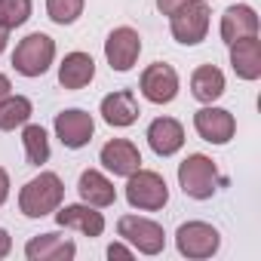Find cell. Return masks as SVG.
<instances>
[{
	"instance_id": "obj_21",
	"label": "cell",
	"mask_w": 261,
	"mask_h": 261,
	"mask_svg": "<svg viewBox=\"0 0 261 261\" xmlns=\"http://www.w3.org/2000/svg\"><path fill=\"white\" fill-rule=\"evenodd\" d=\"M191 92H194L197 101L212 105V101L221 98V92H224V74H221L215 65H200V68L191 74Z\"/></svg>"
},
{
	"instance_id": "obj_15",
	"label": "cell",
	"mask_w": 261,
	"mask_h": 261,
	"mask_svg": "<svg viewBox=\"0 0 261 261\" xmlns=\"http://www.w3.org/2000/svg\"><path fill=\"white\" fill-rule=\"evenodd\" d=\"M230 65H233L237 77H243V80L261 77V40H258V34L230 43Z\"/></svg>"
},
{
	"instance_id": "obj_4",
	"label": "cell",
	"mask_w": 261,
	"mask_h": 261,
	"mask_svg": "<svg viewBox=\"0 0 261 261\" xmlns=\"http://www.w3.org/2000/svg\"><path fill=\"white\" fill-rule=\"evenodd\" d=\"M172 37L185 46H197L209 31V4L206 0H188L169 16Z\"/></svg>"
},
{
	"instance_id": "obj_31",
	"label": "cell",
	"mask_w": 261,
	"mask_h": 261,
	"mask_svg": "<svg viewBox=\"0 0 261 261\" xmlns=\"http://www.w3.org/2000/svg\"><path fill=\"white\" fill-rule=\"evenodd\" d=\"M4 49H7V28L0 25V53H4Z\"/></svg>"
},
{
	"instance_id": "obj_5",
	"label": "cell",
	"mask_w": 261,
	"mask_h": 261,
	"mask_svg": "<svg viewBox=\"0 0 261 261\" xmlns=\"http://www.w3.org/2000/svg\"><path fill=\"white\" fill-rule=\"evenodd\" d=\"M53 59H56V43H53V37H46V34H28L19 46H16V53H13V68L22 74V77H40V74H46V68L53 65Z\"/></svg>"
},
{
	"instance_id": "obj_27",
	"label": "cell",
	"mask_w": 261,
	"mask_h": 261,
	"mask_svg": "<svg viewBox=\"0 0 261 261\" xmlns=\"http://www.w3.org/2000/svg\"><path fill=\"white\" fill-rule=\"evenodd\" d=\"M108 258H123V261H129V258H133V252H129L126 246H120V243H111V246H108Z\"/></svg>"
},
{
	"instance_id": "obj_29",
	"label": "cell",
	"mask_w": 261,
	"mask_h": 261,
	"mask_svg": "<svg viewBox=\"0 0 261 261\" xmlns=\"http://www.w3.org/2000/svg\"><path fill=\"white\" fill-rule=\"evenodd\" d=\"M7 197H10V178H7L4 169H0V206L7 203Z\"/></svg>"
},
{
	"instance_id": "obj_9",
	"label": "cell",
	"mask_w": 261,
	"mask_h": 261,
	"mask_svg": "<svg viewBox=\"0 0 261 261\" xmlns=\"http://www.w3.org/2000/svg\"><path fill=\"white\" fill-rule=\"evenodd\" d=\"M139 86H142V95H145L148 101H154V105H169V101L178 95V74H175L172 65L157 62V65H151V68H145Z\"/></svg>"
},
{
	"instance_id": "obj_24",
	"label": "cell",
	"mask_w": 261,
	"mask_h": 261,
	"mask_svg": "<svg viewBox=\"0 0 261 261\" xmlns=\"http://www.w3.org/2000/svg\"><path fill=\"white\" fill-rule=\"evenodd\" d=\"M31 16V0H0V25L7 31L25 25Z\"/></svg>"
},
{
	"instance_id": "obj_25",
	"label": "cell",
	"mask_w": 261,
	"mask_h": 261,
	"mask_svg": "<svg viewBox=\"0 0 261 261\" xmlns=\"http://www.w3.org/2000/svg\"><path fill=\"white\" fill-rule=\"evenodd\" d=\"M46 13L56 25H74L83 13V0H46Z\"/></svg>"
},
{
	"instance_id": "obj_30",
	"label": "cell",
	"mask_w": 261,
	"mask_h": 261,
	"mask_svg": "<svg viewBox=\"0 0 261 261\" xmlns=\"http://www.w3.org/2000/svg\"><path fill=\"white\" fill-rule=\"evenodd\" d=\"M10 89H13V86H10V77H7V74H0V101L10 95Z\"/></svg>"
},
{
	"instance_id": "obj_19",
	"label": "cell",
	"mask_w": 261,
	"mask_h": 261,
	"mask_svg": "<svg viewBox=\"0 0 261 261\" xmlns=\"http://www.w3.org/2000/svg\"><path fill=\"white\" fill-rule=\"evenodd\" d=\"M95 77V62L86 53H68L65 62L59 65V83L65 89H83Z\"/></svg>"
},
{
	"instance_id": "obj_6",
	"label": "cell",
	"mask_w": 261,
	"mask_h": 261,
	"mask_svg": "<svg viewBox=\"0 0 261 261\" xmlns=\"http://www.w3.org/2000/svg\"><path fill=\"white\" fill-rule=\"evenodd\" d=\"M175 246L185 258H209L218 252L221 246V237L212 224L206 221H185L178 230H175Z\"/></svg>"
},
{
	"instance_id": "obj_14",
	"label": "cell",
	"mask_w": 261,
	"mask_h": 261,
	"mask_svg": "<svg viewBox=\"0 0 261 261\" xmlns=\"http://www.w3.org/2000/svg\"><path fill=\"white\" fill-rule=\"evenodd\" d=\"M252 34H258V16H255V10L246 7V4L227 7L224 16H221V40L230 46V43H237L243 37H252Z\"/></svg>"
},
{
	"instance_id": "obj_18",
	"label": "cell",
	"mask_w": 261,
	"mask_h": 261,
	"mask_svg": "<svg viewBox=\"0 0 261 261\" xmlns=\"http://www.w3.org/2000/svg\"><path fill=\"white\" fill-rule=\"evenodd\" d=\"M101 117L108 126H133L139 120V101L129 89H120V92H111L101 98Z\"/></svg>"
},
{
	"instance_id": "obj_2",
	"label": "cell",
	"mask_w": 261,
	"mask_h": 261,
	"mask_svg": "<svg viewBox=\"0 0 261 261\" xmlns=\"http://www.w3.org/2000/svg\"><path fill=\"white\" fill-rule=\"evenodd\" d=\"M126 200L133 209H145V212H157L166 206L169 200V188L163 181V175L151 172V169H136L126 181Z\"/></svg>"
},
{
	"instance_id": "obj_1",
	"label": "cell",
	"mask_w": 261,
	"mask_h": 261,
	"mask_svg": "<svg viewBox=\"0 0 261 261\" xmlns=\"http://www.w3.org/2000/svg\"><path fill=\"white\" fill-rule=\"evenodd\" d=\"M62 197H65L62 178H59L56 172H40L37 178H31V181L22 188V194H19V209H22L28 218H43V215H49V212L59 209Z\"/></svg>"
},
{
	"instance_id": "obj_28",
	"label": "cell",
	"mask_w": 261,
	"mask_h": 261,
	"mask_svg": "<svg viewBox=\"0 0 261 261\" xmlns=\"http://www.w3.org/2000/svg\"><path fill=\"white\" fill-rule=\"evenodd\" d=\"M10 249H13V240H10V233H7L4 227H0V258H7Z\"/></svg>"
},
{
	"instance_id": "obj_16",
	"label": "cell",
	"mask_w": 261,
	"mask_h": 261,
	"mask_svg": "<svg viewBox=\"0 0 261 261\" xmlns=\"http://www.w3.org/2000/svg\"><path fill=\"white\" fill-rule=\"evenodd\" d=\"M25 255L31 261H71L77 255V246L68 237L59 233H40L25 246Z\"/></svg>"
},
{
	"instance_id": "obj_8",
	"label": "cell",
	"mask_w": 261,
	"mask_h": 261,
	"mask_svg": "<svg viewBox=\"0 0 261 261\" xmlns=\"http://www.w3.org/2000/svg\"><path fill=\"white\" fill-rule=\"evenodd\" d=\"M139 53H142V37L133 28H114L105 40V56L114 71H129L139 62Z\"/></svg>"
},
{
	"instance_id": "obj_3",
	"label": "cell",
	"mask_w": 261,
	"mask_h": 261,
	"mask_svg": "<svg viewBox=\"0 0 261 261\" xmlns=\"http://www.w3.org/2000/svg\"><path fill=\"white\" fill-rule=\"evenodd\" d=\"M178 185L194 200H209L218 191V169L206 154H191L178 166Z\"/></svg>"
},
{
	"instance_id": "obj_22",
	"label": "cell",
	"mask_w": 261,
	"mask_h": 261,
	"mask_svg": "<svg viewBox=\"0 0 261 261\" xmlns=\"http://www.w3.org/2000/svg\"><path fill=\"white\" fill-rule=\"evenodd\" d=\"M28 117H31V101L25 95H7L0 101V129L4 133H10L16 126H25Z\"/></svg>"
},
{
	"instance_id": "obj_17",
	"label": "cell",
	"mask_w": 261,
	"mask_h": 261,
	"mask_svg": "<svg viewBox=\"0 0 261 261\" xmlns=\"http://www.w3.org/2000/svg\"><path fill=\"white\" fill-rule=\"evenodd\" d=\"M56 221L62 227H77L86 237H101V230H105V215L95 212V206H89V203H77V206L59 209L56 212Z\"/></svg>"
},
{
	"instance_id": "obj_10",
	"label": "cell",
	"mask_w": 261,
	"mask_h": 261,
	"mask_svg": "<svg viewBox=\"0 0 261 261\" xmlns=\"http://www.w3.org/2000/svg\"><path fill=\"white\" fill-rule=\"evenodd\" d=\"M92 133H95V123H92V117H89L86 111H80V108L62 111V114L56 117V136H59L62 145L71 148V151L89 145V142H92Z\"/></svg>"
},
{
	"instance_id": "obj_20",
	"label": "cell",
	"mask_w": 261,
	"mask_h": 261,
	"mask_svg": "<svg viewBox=\"0 0 261 261\" xmlns=\"http://www.w3.org/2000/svg\"><path fill=\"white\" fill-rule=\"evenodd\" d=\"M77 191H80V197H83V203H89V206H95V209H101V206H111L114 200H117V191H114V185L101 175V172H95V169H86L83 175H80V181H77Z\"/></svg>"
},
{
	"instance_id": "obj_11",
	"label": "cell",
	"mask_w": 261,
	"mask_h": 261,
	"mask_svg": "<svg viewBox=\"0 0 261 261\" xmlns=\"http://www.w3.org/2000/svg\"><path fill=\"white\" fill-rule=\"evenodd\" d=\"M194 126L203 142L209 145H227L237 133V123H233V114L224 111V108H203L194 114Z\"/></svg>"
},
{
	"instance_id": "obj_26",
	"label": "cell",
	"mask_w": 261,
	"mask_h": 261,
	"mask_svg": "<svg viewBox=\"0 0 261 261\" xmlns=\"http://www.w3.org/2000/svg\"><path fill=\"white\" fill-rule=\"evenodd\" d=\"M181 4H188V0H157V10H160L163 16H172Z\"/></svg>"
},
{
	"instance_id": "obj_12",
	"label": "cell",
	"mask_w": 261,
	"mask_h": 261,
	"mask_svg": "<svg viewBox=\"0 0 261 261\" xmlns=\"http://www.w3.org/2000/svg\"><path fill=\"white\" fill-rule=\"evenodd\" d=\"M101 163L108 172L114 175H123L129 178L136 169H142V154L133 142H126V139H111L105 148H101Z\"/></svg>"
},
{
	"instance_id": "obj_23",
	"label": "cell",
	"mask_w": 261,
	"mask_h": 261,
	"mask_svg": "<svg viewBox=\"0 0 261 261\" xmlns=\"http://www.w3.org/2000/svg\"><path fill=\"white\" fill-rule=\"evenodd\" d=\"M22 145H25V157L31 166H40L49 160V139L43 126H25L22 133Z\"/></svg>"
},
{
	"instance_id": "obj_13",
	"label": "cell",
	"mask_w": 261,
	"mask_h": 261,
	"mask_svg": "<svg viewBox=\"0 0 261 261\" xmlns=\"http://www.w3.org/2000/svg\"><path fill=\"white\" fill-rule=\"evenodd\" d=\"M148 145L154 154L160 157H172L181 145H185V126L172 117H157L148 126Z\"/></svg>"
},
{
	"instance_id": "obj_7",
	"label": "cell",
	"mask_w": 261,
	"mask_h": 261,
	"mask_svg": "<svg viewBox=\"0 0 261 261\" xmlns=\"http://www.w3.org/2000/svg\"><path fill=\"white\" fill-rule=\"evenodd\" d=\"M117 230H120V237H123L126 243H133V246H136L139 252H145V255H157V252H163V246H166L163 227H160L157 221H151V218L123 215V218L117 221Z\"/></svg>"
}]
</instances>
